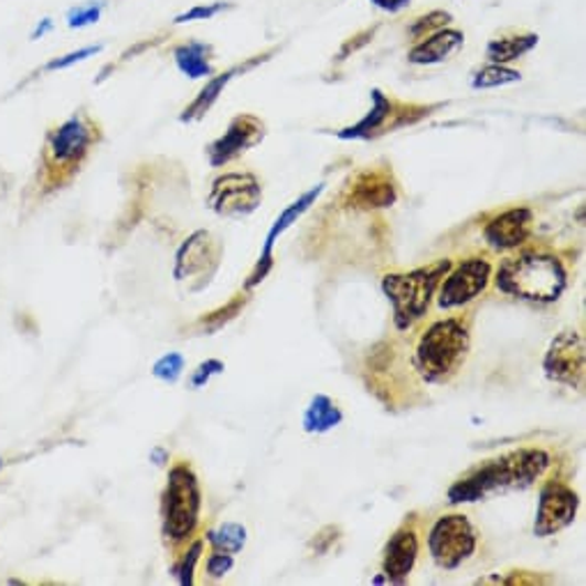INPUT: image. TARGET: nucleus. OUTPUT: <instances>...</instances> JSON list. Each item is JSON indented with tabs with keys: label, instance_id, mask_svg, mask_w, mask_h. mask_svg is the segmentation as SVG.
I'll list each match as a JSON object with an SVG mask.
<instances>
[{
	"label": "nucleus",
	"instance_id": "obj_27",
	"mask_svg": "<svg viewBox=\"0 0 586 586\" xmlns=\"http://www.w3.org/2000/svg\"><path fill=\"white\" fill-rule=\"evenodd\" d=\"M182 371H184V356L178 354V352H169V354L161 356L157 361L155 369H152V375L159 377V380H163V382H171L173 384V382L180 380Z\"/></svg>",
	"mask_w": 586,
	"mask_h": 586
},
{
	"label": "nucleus",
	"instance_id": "obj_14",
	"mask_svg": "<svg viewBox=\"0 0 586 586\" xmlns=\"http://www.w3.org/2000/svg\"><path fill=\"white\" fill-rule=\"evenodd\" d=\"M219 244L207 231L193 233L178 251L175 260V278L184 281L195 274H212L219 265Z\"/></svg>",
	"mask_w": 586,
	"mask_h": 586
},
{
	"label": "nucleus",
	"instance_id": "obj_13",
	"mask_svg": "<svg viewBox=\"0 0 586 586\" xmlns=\"http://www.w3.org/2000/svg\"><path fill=\"white\" fill-rule=\"evenodd\" d=\"M577 504H579L577 494L571 488H566L564 483L550 481L541 490L539 515H536V524H534L536 536L545 539V536H552L556 532H562V529H566L575 520Z\"/></svg>",
	"mask_w": 586,
	"mask_h": 586
},
{
	"label": "nucleus",
	"instance_id": "obj_8",
	"mask_svg": "<svg viewBox=\"0 0 586 586\" xmlns=\"http://www.w3.org/2000/svg\"><path fill=\"white\" fill-rule=\"evenodd\" d=\"M430 106H414V104H398L396 99L386 97L382 90H373V108L369 116L356 122L354 127H348L339 134V138H373L380 134H386V129H398L405 125L416 122L418 118L428 116Z\"/></svg>",
	"mask_w": 586,
	"mask_h": 586
},
{
	"label": "nucleus",
	"instance_id": "obj_20",
	"mask_svg": "<svg viewBox=\"0 0 586 586\" xmlns=\"http://www.w3.org/2000/svg\"><path fill=\"white\" fill-rule=\"evenodd\" d=\"M539 44V35L536 33H524V31H507L497 35L494 40H490L486 55L490 63L497 65H507L513 63L518 58H522L524 53L532 51Z\"/></svg>",
	"mask_w": 586,
	"mask_h": 586
},
{
	"label": "nucleus",
	"instance_id": "obj_19",
	"mask_svg": "<svg viewBox=\"0 0 586 586\" xmlns=\"http://www.w3.org/2000/svg\"><path fill=\"white\" fill-rule=\"evenodd\" d=\"M465 44V35L456 28H439V31L418 40L409 51V63L414 65H435L449 58Z\"/></svg>",
	"mask_w": 586,
	"mask_h": 586
},
{
	"label": "nucleus",
	"instance_id": "obj_3",
	"mask_svg": "<svg viewBox=\"0 0 586 586\" xmlns=\"http://www.w3.org/2000/svg\"><path fill=\"white\" fill-rule=\"evenodd\" d=\"M469 352V327L458 320H439L422 337L414 352V366L428 382H446L465 364Z\"/></svg>",
	"mask_w": 586,
	"mask_h": 586
},
{
	"label": "nucleus",
	"instance_id": "obj_23",
	"mask_svg": "<svg viewBox=\"0 0 586 586\" xmlns=\"http://www.w3.org/2000/svg\"><path fill=\"white\" fill-rule=\"evenodd\" d=\"M210 46L201 42H187L175 49V63L182 74L189 78H203L212 74V58Z\"/></svg>",
	"mask_w": 586,
	"mask_h": 586
},
{
	"label": "nucleus",
	"instance_id": "obj_15",
	"mask_svg": "<svg viewBox=\"0 0 586 586\" xmlns=\"http://www.w3.org/2000/svg\"><path fill=\"white\" fill-rule=\"evenodd\" d=\"M322 193V184H318V187H313L311 191H306L303 195H301V199L299 201H295L281 216H278L276 221H274V226H271V231H269V235H267V239H265V248H263V256H260V260H258V265H256V269H254V274H251L248 276V281H246V288H254V286H258L260 281H265V276H267V271L271 269V263H274V256H271V251H274V244H276V239L278 237H281L290 226H292V223H297V219L306 212V210H309L316 201H318V195Z\"/></svg>",
	"mask_w": 586,
	"mask_h": 586
},
{
	"label": "nucleus",
	"instance_id": "obj_36",
	"mask_svg": "<svg viewBox=\"0 0 586 586\" xmlns=\"http://www.w3.org/2000/svg\"><path fill=\"white\" fill-rule=\"evenodd\" d=\"M0 469H3V460H0Z\"/></svg>",
	"mask_w": 586,
	"mask_h": 586
},
{
	"label": "nucleus",
	"instance_id": "obj_29",
	"mask_svg": "<svg viewBox=\"0 0 586 586\" xmlns=\"http://www.w3.org/2000/svg\"><path fill=\"white\" fill-rule=\"evenodd\" d=\"M244 303H246V299L237 297L235 301H231V303L226 306V309H221V311H216V313H212V316L203 318V320H201V324H207L210 329H219L223 322L231 320V318H235V316L239 313V309H244Z\"/></svg>",
	"mask_w": 586,
	"mask_h": 586
},
{
	"label": "nucleus",
	"instance_id": "obj_12",
	"mask_svg": "<svg viewBox=\"0 0 586 586\" xmlns=\"http://www.w3.org/2000/svg\"><path fill=\"white\" fill-rule=\"evenodd\" d=\"M263 136H265V122L256 116L242 114L228 125L226 134L216 138V141L207 148V159L212 166H226L237 157H242L246 150L258 146L263 141Z\"/></svg>",
	"mask_w": 586,
	"mask_h": 586
},
{
	"label": "nucleus",
	"instance_id": "obj_17",
	"mask_svg": "<svg viewBox=\"0 0 586 586\" xmlns=\"http://www.w3.org/2000/svg\"><path fill=\"white\" fill-rule=\"evenodd\" d=\"M396 182L391 180V173L386 171H364L356 175L352 189H350V201L356 207L373 210V207H388L396 203Z\"/></svg>",
	"mask_w": 586,
	"mask_h": 586
},
{
	"label": "nucleus",
	"instance_id": "obj_33",
	"mask_svg": "<svg viewBox=\"0 0 586 586\" xmlns=\"http://www.w3.org/2000/svg\"><path fill=\"white\" fill-rule=\"evenodd\" d=\"M97 51H99V46H88V49H81V51H74V53L65 55V58H61V61H51V63L46 65V72H55V70H65V67H70V65H74V63H81V61H86V58H88V55H95Z\"/></svg>",
	"mask_w": 586,
	"mask_h": 586
},
{
	"label": "nucleus",
	"instance_id": "obj_21",
	"mask_svg": "<svg viewBox=\"0 0 586 586\" xmlns=\"http://www.w3.org/2000/svg\"><path fill=\"white\" fill-rule=\"evenodd\" d=\"M260 61H265V55H260V58H256V61H251L248 65L235 67V70H231V72H226V74H221V76L212 78V81L207 83V86L201 90V95L193 99V104H191L189 108H184L182 120H184V122H189V120H199V118H203V116L207 114V110H210V106H212V104L219 99L221 90L226 88V83H228V81H231L235 74H239V72H246V70H251V67H256Z\"/></svg>",
	"mask_w": 586,
	"mask_h": 586
},
{
	"label": "nucleus",
	"instance_id": "obj_9",
	"mask_svg": "<svg viewBox=\"0 0 586 586\" xmlns=\"http://www.w3.org/2000/svg\"><path fill=\"white\" fill-rule=\"evenodd\" d=\"M263 201V187L251 173H226L212 184L210 207L221 216H246Z\"/></svg>",
	"mask_w": 586,
	"mask_h": 586
},
{
	"label": "nucleus",
	"instance_id": "obj_16",
	"mask_svg": "<svg viewBox=\"0 0 586 586\" xmlns=\"http://www.w3.org/2000/svg\"><path fill=\"white\" fill-rule=\"evenodd\" d=\"M532 221H534L532 210L513 207L504 214H499L497 219H492L483 231V237L494 251L518 248L520 244L526 242L529 233H532Z\"/></svg>",
	"mask_w": 586,
	"mask_h": 586
},
{
	"label": "nucleus",
	"instance_id": "obj_6",
	"mask_svg": "<svg viewBox=\"0 0 586 586\" xmlns=\"http://www.w3.org/2000/svg\"><path fill=\"white\" fill-rule=\"evenodd\" d=\"M97 127L86 116H72L46 136L44 166L49 173H74L97 143Z\"/></svg>",
	"mask_w": 586,
	"mask_h": 586
},
{
	"label": "nucleus",
	"instance_id": "obj_22",
	"mask_svg": "<svg viewBox=\"0 0 586 586\" xmlns=\"http://www.w3.org/2000/svg\"><path fill=\"white\" fill-rule=\"evenodd\" d=\"M343 422V412L341 407L333 403L329 396L318 394L313 401L306 407L303 414V430L306 433H329L331 428H337Z\"/></svg>",
	"mask_w": 586,
	"mask_h": 586
},
{
	"label": "nucleus",
	"instance_id": "obj_28",
	"mask_svg": "<svg viewBox=\"0 0 586 586\" xmlns=\"http://www.w3.org/2000/svg\"><path fill=\"white\" fill-rule=\"evenodd\" d=\"M201 552H203V541H195L191 545V550L187 552V556H184L182 568L178 571L180 584H184V586H191L193 584V568H195V564H199V560H201Z\"/></svg>",
	"mask_w": 586,
	"mask_h": 586
},
{
	"label": "nucleus",
	"instance_id": "obj_18",
	"mask_svg": "<svg viewBox=\"0 0 586 586\" xmlns=\"http://www.w3.org/2000/svg\"><path fill=\"white\" fill-rule=\"evenodd\" d=\"M416 554H418V536L414 529L409 526L398 529L384 550V564H382L384 575L391 582H405L414 568Z\"/></svg>",
	"mask_w": 586,
	"mask_h": 586
},
{
	"label": "nucleus",
	"instance_id": "obj_7",
	"mask_svg": "<svg viewBox=\"0 0 586 586\" xmlns=\"http://www.w3.org/2000/svg\"><path fill=\"white\" fill-rule=\"evenodd\" d=\"M477 529L465 515H444L435 522L428 536V547L433 554V562L439 568L454 571L477 550Z\"/></svg>",
	"mask_w": 586,
	"mask_h": 586
},
{
	"label": "nucleus",
	"instance_id": "obj_10",
	"mask_svg": "<svg viewBox=\"0 0 586 586\" xmlns=\"http://www.w3.org/2000/svg\"><path fill=\"white\" fill-rule=\"evenodd\" d=\"M492 265L486 258H469L454 269L439 288V309H456V306L477 299L490 284Z\"/></svg>",
	"mask_w": 586,
	"mask_h": 586
},
{
	"label": "nucleus",
	"instance_id": "obj_25",
	"mask_svg": "<svg viewBox=\"0 0 586 586\" xmlns=\"http://www.w3.org/2000/svg\"><path fill=\"white\" fill-rule=\"evenodd\" d=\"M515 81H520V72L492 63V65L483 67L477 76H473L471 88H477V90L497 88V86H507V83H515Z\"/></svg>",
	"mask_w": 586,
	"mask_h": 586
},
{
	"label": "nucleus",
	"instance_id": "obj_11",
	"mask_svg": "<svg viewBox=\"0 0 586 586\" xmlns=\"http://www.w3.org/2000/svg\"><path fill=\"white\" fill-rule=\"evenodd\" d=\"M545 375L554 382L579 386L584 375V339L577 331H564L556 337L543 361Z\"/></svg>",
	"mask_w": 586,
	"mask_h": 586
},
{
	"label": "nucleus",
	"instance_id": "obj_31",
	"mask_svg": "<svg viewBox=\"0 0 586 586\" xmlns=\"http://www.w3.org/2000/svg\"><path fill=\"white\" fill-rule=\"evenodd\" d=\"M223 369H226V366H223L219 359H207L205 364H201L199 369L193 371V375H191V386H193V388H199V386L207 384V382H210V377H212V375H219V373H223Z\"/></svg>",
	"mask_w": 586,
	"mask_h": 586
},
{
	"label": "nucleus",
	"instance_id": "obj_2",
	"mask_svg": "<svg viewBox=\"0 0 586 586\" xmlns=\"http://www.w3.org/2000/svg\"><path fill=\"white\" fill-rule=\"evenodd\" d=\"M566 286L568 274L562 260L547 254H536V251H526V254L507 258L497 271V288L526 301H556Z\"/></svg>",
	"mask_w": 586,
	"mask_h": 586
},
{
	"label": "nucleus",
	"instance_id": "obj_26",
	"mask_svg": "<svg viewBox=\"0 0 586 586\" xmlns=\"http://www.w3.org/2000/svg\"><path fill=\"white\" fill-rule=\"evenodd\" d=\"M449 21H451V14H449V12L435 10V12L426 14V17L414 19V23L407 28V33L414 38V42H418V40H424L426 35L439 31V28H446V25H449Z\"/></svg>",
	"mask_w": 586,
	"mask_h": 586
},
{
	"label": "nucleus",
	"instance_id": "obj_35",
	"mask_svg": "<svg viewBox=\"0 0 586 586\" xmlns=\"http://www.w3.org/2000/svg\"><path fill=\"white\" fill-rule=\"evenodd\" d=\"M371 3H373L375 8H380V10H384V12H391V14H394V12L405 10V8L409 6V0H371Z\"/></svg>",
	"mask_w": 586,
	"mask_h": 586
},
{
	"label": "nucleus",
	"instance_id": "obj_5",
	"mask_svg": "<svg viewBox=\"0 0 586 586\" xmlns=\"http://www.w3.org/2000/svg\"><path fill=\"white\" fill-rule=\"evenodd\" d=\"M201 513L199 479L189 465H175L169 473V486L163 492V534L171 541H184Z\"/></svg>",
	"mask_w": 586,
	"mask_h": 586
},
{
	"label": "nucleus",
	"instance_id": "obj_32",
	"mask_svg": "<svg viewBox=\"0 0 586 586\" xmlns=\"http://www.w3.org/2000/svg\"><path fill=\"white\" fill-rule=\"evenodd\" d=\"M233 564H235L233 554L214 552V554H210V560H207V573H210V577H223L233 568Z\"/></svg>",
	"mask_w": 586,
	"mask_h": 586
},
{
	"label": "nucleus",
	"instance_id": "obj_34",
	"mask_svg": "<svg viewBox=\"0 0 586 586\" xmlns=\"http://www.w3.org/2000/svg\"><path fill=\"white\" fill-rule=\"evenodd\" d=\"M99 14H102V8L97 6H90V8H78V10H74L72 14H70V25L72 28H83V25H90V23H97V19H99Z\"/></svg>",
	"mask_w": 586,
	"mask_h": 586
},
{
	"label": "nucleus",
	"instance_id": "obj_4",
	"mask_svg": "<svg viewBox=\"0 0 586 586\" xmlns=\"http://www.w3.org/2000/svg\"><path fill=\"white\" fill-rule=\"evenodd\" d=\"M451 260H439L430 267L414 269L409 274L384 276L382 290L394 303V322L398 329H409L428 311L430 299L441 278L449 274Z\"/></svg>",
	"mask_w": 586,
	"mask_h": 586
},
{
	"label": "nucleus",
	"instance_id": "obj_1",
	"mask_svg": "<svg viewBox=\"0 0 586 586\" xmlns=\"http://www.w3.org/2000/svg\"><path fill=\"white\" fill-rule=\"evenodd\" d=\"M550 467V456L541 449H520L471 469L449 490L451 504H469L492 492L526 488Z\"/></svg>",
	"mask_w": 586,
	"mask_h": 586
},
{
	"label": "nucleus",
	"instance_id": "obj_24",
	"mask_svg": "<svg viewBox=\"0 0 586 586\" xmlns=\"http://www.w3.org/2000/svg\"><path fill=\"white\" fill-rule=\"evenodd\" d=\"M207 541L214 545L216 552H228L235 554L244 547L246 543V529L237 522H223L207 534Z\"/></svg>",
	"mask_w": 586,
	"mask_h": 586
},
{
	"label": "nucleus",
	"instance_id": "obj_30",
	"mask_svg": "<svg viewBox=\"0 0 586 586\" xmlns=\"http://www.w3.org/2000/svg\"><path fill=\"white\" fill-rule=\"evenodd\" d=\"M226 8H228L226 3H214V6H195V8H191L189 12L180 14V17L175 19V23H187V21H205V19H212V17H216L219 12H223V10H226Z\"/></svg>",
	"mask_w": 586,
	"mask_h": 586
}]
</instances>
